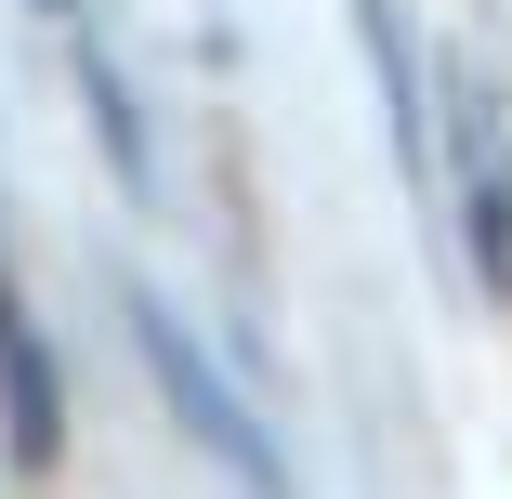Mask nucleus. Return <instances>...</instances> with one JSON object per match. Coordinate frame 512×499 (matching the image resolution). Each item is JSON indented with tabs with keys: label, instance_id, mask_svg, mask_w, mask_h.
Wrapping results in <instances>:
<instances>
[{
	"label": "nucleus",
	"instance_id": "f257e3e1",
	"mask_svg": "<svg viewBox=\"0 0 512 499\" xmlns=\"http://www.w3.org/2000/svg\"><path fill=\"white\" fill-rule=\"evenodd\" d=\"M132 342H145V368H158V394H171V421L211 447V460H224L250 499H289V460H276V447H263V421L237 408V381L184 342V316H171V303H132Z\"/></svg>",
	"mask_w": 512,
	"mask_h": 499
},
{
	"label": "nucleus",
	"instance_id": "f03ea898",
	"mask_svg": "<svg viewBox=\"0 0 512 499\" xmlns=\"http://www.w3.org/2000/svg\"><path fill=\"white\" fill-rule=\"evenodd\" d=\"M447 184H460V250H473V276L512 303V145H499V106H486L473 66H447Z\"/></svg>",
	"mask_w": 512,
	"mask_h": 499
},
{
	"label": "nucleus",
	"instance_id": "7ed1b4c3",
	"mask_svg": "<svg viewBox=\"0 0 512 499\" xmlns=\"http://www.w3.org/2000/svg\"><path fill=\"white\" fill-rule=\"evenodd\" d=\"M355 27H368V66H381V106H394V145L421 158V106H407V40H394V0H355Z\"/></svg>",
	"mask_w": 512,
	"mask_h": 499
}]
</instances>
